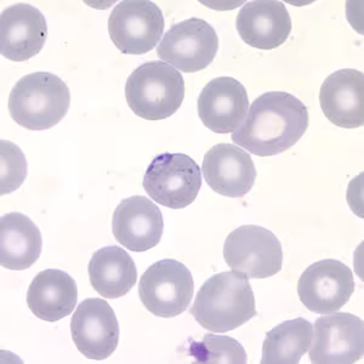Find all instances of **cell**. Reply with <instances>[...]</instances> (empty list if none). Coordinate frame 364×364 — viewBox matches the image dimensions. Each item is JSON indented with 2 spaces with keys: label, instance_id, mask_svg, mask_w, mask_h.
Listing matches in <instances>:
<instances>
[{
  "label": "cell",
  "instance_id": "1",
  "mask_svg": "<svg viewBox=\"0 0 364 364\" xmlns=\"http://www.w3.org/2000/svg\"><path fill=\"white\" fill-rule=\"evenodd\" d=\"M307 128L309 109L302 101L284 91H269L250 105L232 140L249 154L271 157L293 147Z\"/></svg>",
  "mask_w": 364,
  "mask_h": 364
},
{
  "label": "cell",
  "instance_id": "2",
  "mask_svg": "<svg viewBox=\"0 0 364 364\" xmlns=\"http://www.w3.org/2000/svg\"><path fill=\"white\" fill-rule=\"evenodd\" d=\"M191 315L213 333H228L257 316L255 296L245 273H216L197 293Z\"/></svg>",
  "mask_w": 364,
  "mask_h": 364
},
{
  "label": "cell",
  "instance_id": "3",
  "mask_svg": "<svg viewBox=\"0 0 364 364\" xmlns=\"http://www.w3.org/2000/svg\"><path fill=\"white\" fill-rule=\"evenodd\" d=\"M70 87L58 75L36 72L22 77L9 96V112L17 124L28 130H46L66 117Z\"/></svg>",
  "mask_w": 364,
  "mask_h": 364
},
{
  "label": "cell",
  "instance_id": "4",
  "mask_svg": "<svg viewBox=\"0 0 364 364\" xmlns=\"http://www.w3.org/2000/svg\"><path fill=\"white\" fill-rule=\"evenodd\" d=\"M185 97L183 77L163 61H151L137 67L125 84L129 107L146 120H163L181 107Z\"/></svg>",
  "mask_w": 364,
  "mask_h": 364
},
{
  "label": "cell",
  "instance_id": "5",
  "mask_svg": "<svg viewBox=\"0 0 364 364\" xmlns=\"http://www.w3.org/2000/svg\"><path fill=\"white\" fill-rule=\"evenodd\" d=\"M144 188L154 202L182 209L195 202L202 187V170L190 156L163 154L146 170Z\"/></svg>",
  "mask_w": 364,
  "mask_h": 364
},
{
  "label": "cell",
  "instance_id": "6",
  "mask_svg": "<svg viewBox=\"0 0 364 364\" xmlns=\"http://www.w3.org/2000/svg\"><path fill=\"white\" fill-rule=\"evenodd\" d=\"M195 293L192 273L180 261L164 259L149 266L139 283L144 306L157 317L173 318L188 309Z\"/></svg>",
  "mask_w": 364,
  "mask_h": 364
},
{
  "label": "cell",
  "instance_id": "7",
  "mask_svg": "<svg viewBox=\"0 0 364 364\" xmlns=\"http://www.w3.org/2000/svg\"><path fill=\"white\" fill-rule=\"evenodd\" d=\"M224 257L228 267L254 279L272 277L283 265V250L277 237L267 228L245 225L225 240Z\"/></svg>",
  "mask_w": 364,
  "mask_h": 364
},
{
  "label": "cell",
  "instance_id": "8",
  "mask_svg": "<svg viewBox=\"0 0 364 364\" xmlns=\"http://www.w3.org/2000/svg\"><path fill=\"white\" fill-rule=\"evenodd\" d=\"M163 31V13L157 4L149 0L120 1L108 18L111 41L125 55L149 53L161 41Z\"/></svg>",
  "mask_w": 364,
  "mask_h": 364
},
{
  "label": "cell",
  "instance_id": "9",
  "mask_svg": "<svg viewBox=\"0 0 364 364\" xmlns=\"http://www.w3.org/2000/svg\"><path fill=\"white\" fill-rule=\"evenodd\" d=\"M219 50L214 27L198 17L176 23L164 34L157 46L158 58L175 70L195 73L205 70Z\"/></svg>",
  "mask_w": 364,
  "mask_h": 364
},
{
  "label": "cell",
  "instance_id": "10",
  "mask_svg": "<svg viewBox=\"0 0 364 364\" xmlns=\"http://www.w3.org/2000/svg\"><path fill=\"white\" fill-rule=\"evenodd\" d=\"M355 291L351 269L334 259L317 261L299 279L298 294L304 306L319 315H329L348 304Z\"/></svg>",
  "mask_w": 364,
  "mask_h": 364
},
{
  "label": "cell",
  "instance_id": "11",
  "mask_svg": "<svg viewBox=\"0 0 364 364\" xmlns=\"http://www.w3.org/2000/svg\"><path fill=\"white\" fill-rule=\"evenodd\" d=\"M310 360L315 364H352L364 352L363 319L348 312L323 316L314 326Z\"/></svg>",
  "mask_w": 364,
  "mask_h": 364
},
{
  "label": "cell",
  "instance_id": "12",
  "mask_svg": "<svg viewBox=\"0 0 364 364\" xmlns=\"http://www.w3.org/2000/svg\"><path fill=\"white\" fill-rule=\"evenodd\" d=\"M119 333L116 314L104 299H85L70 319L75 348L89 360H102L112 356L118 348Z\"/></svg>",
  "mask_w": 364,
  "mask_h": 364
},
{
  "label": "cell",
  "instance_id": "13",
  "mask_svg": "<svg viewBox=\"0 0 364 364\" xmlns=\"http://www.w3.org/2000/svg\"><path fill=\"white\" fill-rule=\"evenodd\" d=\"M202 173L211 190L230 198L248 195L257 178L250 154L232 144L211 147L204 156Z\"/></svg>",
  "mask_w": 364,
  "mask_h": 364
},
{
  "label": "cell",
  "instance_id": "14",
  "mask_svg": "<svg viewBox=\"0 0 364 364\" xmlns=\"http://www.w3.org/2000/svg\"><path fill=\"white\" fill-rule=\"evenodd\" d=\"M48 37L46 18L26 3L5 9L0 17V53L15 63L27 61L42 51Z\"/></svg>",
  "mask_w": 364,
  "mask_h": 364
},
{
  "label": "cell",
  "instance_id": "15",
  "mask_svg": "<svg viewBox=\"0 0 364 364\" xmlns=\"http://www.w3.org/2000/svg\"><path fill=\"white\" fill-rule=\"evenodd\" d=\"M112 231L119 245L132 252H142L161 242L164 220L156 204L144 196H133L118 204Z\"/></svg>",
  "mask_w": 364,
  "mask_h": 364
},
{
  "label": "cell",
  "instance_id": "16",
  "mask_svg": "<svg viewBox=\"0 0 364 364\" xmlns=\"http://www.w3.org/2000/svg\"><path fill=\"white\" fill-rule=\"evenodd\" d=\"M197 107L202 123L213 133H233L248 113V92L237 79L219 77L203 87Z\"/></svg>",
  "mask_w": 364,
  "mask_h": 364
},
{
  "label": "cell",
  "instance_id": "17",
  "mask_svg": "<svg viewBox=\"0 0 364 364\" xmlns=\"http://www.w3.org/2000/svg\"><path fill=\"white\" fill-rule=\"evenodd\" d=\"M319 104L324 116L336 127H363V73L353 68H345L328 75L319 91Z\"/></svg>",
  "mask_w": 364,
  "mask_h": 364
},
{
  "label": "cell",
  "instance_id": "18",
  "mask_svg": "<svg viewBox=\"0 0 364 364\" xmlns=\"http://www.w3.org/2000/svg\"><path fill=\"white\" fill-rule=\"evenodd\" d=\"M237 31L243 42L260 50L276 49L287 42L291 18L286 5L277 0L249 1L240 9Z\"/></svg>",
  "mask_w": 364,
  "mask_h": 364
},
{
  "label": "cell",
  "instance_id": "19",
  "mask_svg": "<svg viewBox=\"0 0 364 364\" xmlns=\"http://www.w3.org/2000/svg\"><path fill=\"white\" fill-rule=\"evenodd\" d=\"M77 300V283L61 269H44L38 273L27 291L29 310L46 322H58L70 316Z\"/></svg>",
  "mask_w": 364,
  "mask_h": 364
},
{
  "label": "cell",
  "instance_id": "20",
  "mask_svg": "<svg viewBox=\"0 0 364 364\" xmlns=\"http://www.w3.org/2000/svg\"><path fill=\"white\" fill-rule=\"evenodd\" d=\"M41 230L28 216L10 213L0 219V264L11 271L27 269L42 254Z\"/></svg>",
  "mask_w": 364,
  "mask_h": 364
},
{
  "label": "cell",
  "instance_id": "21",
  "mask_svg": "<svg viewBox=\"0 0 364 364\" xmlns=\"http://www.w3.org/2000/svg\"><path fill=\"white\" fill-rule=\"evenodd\" d=\"M91 286L105 299H119L133 289L137 269L133 257L116 245L94 252L87 266Z\"/></svg>",
  "mask_w": 364,
  "mask_h": 364
},
{
  "label": "cell",
  "instance_id": "22",
  "mask_svg": "<svg viewBox=\"0 0 364 364\" xmlns=\"http://www.w3.org/2000/svg\"><path fill=\"white\" fill-rule=\"evenodd\" d=\"M314 326L307 319L281 323L266 334L262 343V364H298L310 350Z\"/></svg>",
  "mask_w": 364,
  "mask_h": 364
},
{
  "label": "cell",
  "instance_id": "23",
  "mask_svg": "<svg viewBox=\"0 0 364 364\" xmlns=\"http://www.w3.org/2000/svg\"><path fill=\"white\" fill-rule=\"evenodd\" d=\"M196 363L245 364L247 352L242 343L230 336L205 334L202 341H193L190 348Z\"/></svg>",
  "mask_w": 364,
  "mask_h": 364
},
{
  "label": "cell",
  "instance_id": "24",
  "mask_svg": "<svg viewBox=\"0 0 364 364\" xmlns=\"http://www.w3.org/2000/svg\"><path fill=\"white\" fill-rule=\"evenodd\" d=\"M1 178L0 195H9L21 187L27 176V161L18 146L11 141H0Z\"/></svg>",
  "mask_w": 364,
  "mask_h": 364
}]
</instances>
